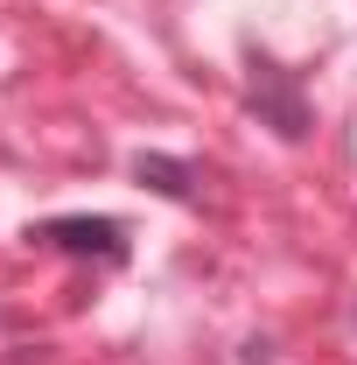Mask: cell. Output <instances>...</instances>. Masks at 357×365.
<instances>
[{
  "mask_svg": "<svg viewBox=\"0 0 357 365\" xmlns=\"http://www.w3.org/2000/svg\"><path fill=\"white\" fill-rule=\"evenodd\" d=\"M134 182L154 190V197H169V204H196V169L182 155H161V148H140L134 155Z\"/></svg>",
  "mask_w": 357,
  "mask_h": 365,
  "instance_id": "cell-3",
  "label": "cell"
},
{
  "mask_svg": "<svg viewBox=\"0 0 357 365\" xmlns=\"http://www.w3.org/2000/svg\"><path fill=\"white\" fill-rule=\"evenodd\" d=\"M245 106H252V113H260V127H273L287 148L315 134V106H309V91H302V78H294L287 63H273V56H252Z\"/></svg>",
  "mask_w": 357,
  "mask_h": 365,
  "instance_id": "cell-1",
  "label": "cell"
},
{
  "mask_svg": "<svg viewBox=\"0 0 357 365\" xmlns=\"http://www.w3.org/2000/svg\"><path fill=\"white\" fill-rule=\"evenodd\" d=\"M351 323H357V317H351Z\"/></svg>",
  "mask_w": 357,
  "mask_h": 365,
  "instance_id": "cell-4",
  "label": "cell"
},
{
  "mask_svg": "<svg viewBox=\"0 0 357 365\" xmlns=\"http://www.w3.org/2000/svg\"><path fill=\"white\" fill-rule=\"evenodd\" d=\"M36 246L49 253H70V260H105V267H127V253H134V239L119 218H91V211H70V218H43V225H28Z\"/></svg>",
  "mask_w": 357,
  "mask_h": 365,
  "instance_id": "cell-2",
  "label": "cell"
}]
</instances>
